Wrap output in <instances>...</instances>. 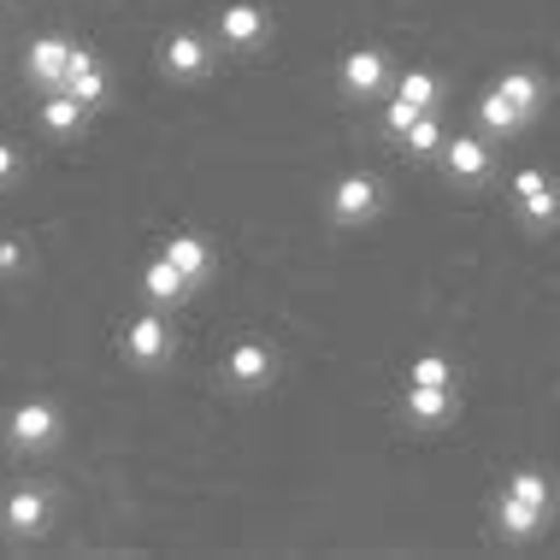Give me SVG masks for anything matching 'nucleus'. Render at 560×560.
I'll return each mask as SVG.
<instances>
[{"mask_svg": "<svg viewBox=\"0 0 560 560\" xmlns=\"http://www.w3.org/2000/svg\"><path fill=\"white\" fill-rule=\"evenodd\" d=\"M12 177H19V148H12V142H0V189H7Z\"/></svg>", "mask_w": 560, "mask_h": 560, "instance_id": "393cba45", "label": "nucleus"}, {"mask_svg": "<svg viewBox=\"0 0 560 560\" xmlns=\"http://www.w3.org/2000/svg\"><path fill=\"white\" fill-rule=\"evenodd\" d=\"M384 83H389V59L377 54V48L342 54V95H348V101H372Z\"/></svg>", "mask_w": 560, "mask_h": 560, "instance_id": "6e6552de", "label": "nucleus"}, {"mask_svg": "<svg viewBox=\"0 0 560 560\" xmlns=\"http://www.w3.org/2000/svg\"><path fill=\"white\" fill-rule=\"evenodd\" d=\"M266 30L271 24H266V12L254 7V0H236V7L219 12V42H224V48H236V54H254L266 42Z\"/></svg>", "mask_w": 560, "mask_h": 560, "instance_id": "1a4fd4ad", "label": "nucleus"}, {"mask_svg": "<svg viewBox=\"0 0 560 560\" xmlns=\"http://www.w3.org/2000/svg\"><path fill=\"white\" fill-rule=\"evenodd\" d=\"M443 172L454 177V184H483L490 177V165H495V154H490V142L483 136H454V142H443Z\"/></svg>", "mask_w": 560, "mask_h": 560, "instance_id": "0eeeda50", "label": "nucleus"}, {"mask_svg": "<svg viewBox=\"0 0 560 560\" xmlns=\"http://www.w3.org/2000/svg\"><path fill=\"white\" fill-rule=\"evenodd\" d=\"M478 125H483V136H513V130H525V113L513 107L502 89H483L478 95Z\"/></svg>", "mask_w": 560, "mask_h": 560, "instance_id": "6ab92c4d", "label": "nucleus"}, {"mask_svg": "<svg viewBox=\"0 0 560 560\" xmlns=\"http://www.w3.org/2000/svg\"><path fill=\"white\" fill-rule=\"evenodd\" d=\"M513 213L532 224V231H549V224H560V184L542 172V165L513 172Z\"/></svg>", "mask_w": 560, "mask_h": 560, "instance_id": "f03ea898", "label": "nucleus"}, {"mask_svg": "<svg viewBox=\"0 0 560 560\" xmlns=\"http://www.w3.org/2000/svg\"><path fill=\"white\" fill-rule=\"evenodd\" d=\"M224 377H231L236 389L271 384V348H266V342H236L231 354H224Z\"/></svg>", "mask_w": 560, "mask_h": 560, "instance_id": "f8f14e48", "label": "nucleus"}, {"mask_svg": "<svg viewBox=\"0 0 560 560\" xmlns=\"http://www.w3.org/2000/svg\"><path fill=\"white\" fill-rule=\"evenodd\" d=\"M83 118H89V107H83L78 95H66V89H48V101H42V130H48V136H78Z\"/></svg>", "mask_w": 560, "mask_h": 560, "instance_id": "f3484780", "label": "nucleus"}, {"mask_svg": "<svg viewBox=\"0 0 560 560\" xmlns=\"http://www.w3.org/2000/svg\"><path fill=\"white\" fill-rule=\"evenodd\" d=\"M542 520H549L542 508H532V502H520V495H508V490H502V508H495V525H502V537L532 542V537L542 532Z\"/></svg>", "mask_w": 560, "mask_h": 560, "instance_id": "dca6fc26", "label": "nucleus"}, {"mask_svg": "<svg viewBox=\"0 0 560 560\" xmlns=\"http://www.w3.org/2000/svg\"><path fill=\"white\" fill-rule=\"evenodd\" d=\"M19 266H24V242H19V236H7V242H0V278H12Z\"/></svg>", "mask_w": 560, "mask_h": 560, "instance_id": "b1692460", "label": "nucleus"}, {"mask_svg": "<svg viewBox=\"0 0 560 560\" xmlns=\"http://www.w3.org/2000/svg\"><path fill=\"white\" fill-rule=\"evenodd\" d=\"M401 413L413 419V425H443V419L454 413V389H425V384H407Z\"/></svg>", "mask_w": 560, "mask_h": 560, "instance_id": "a211bd4d", "label": "nucleus"}, {"mask_svg": "<svg viewBox=\"0 0 560 560\" xmlns=\"http://www.w3.org/2000/svg\"><path fill=\"white\" fill-rule=\"evenodd\" d=\"M495 89H502L513 107L525 113V125L542 113V78H537V71H525V66H520V71H502V78H495Z\"/></svg>", "mask_w": 560, "mask_h": 560, "instance_id": "aec40b11", "label": "nucleus"}, {"mask_svg": "<svg viewBox=\"0 0 560 560\" xmlns=\"http://www.w3.org/2000/svg\"><path fill=\"white\" fill-rule=\"evenodd\" d=\"M172 325L160 319V313H136V319L125 325V360L130 366H165L172 360Z\"/></svg>", "mask_w": 560, "mask_h": 560, "instance_id": "39448f33", "label": "nucleus"}, {"mask_svg": "<svg viewBox=\"0 0 560 560\" xmlns=\"http://www.w3.org/2000/svg\"><path fill=\"white\" fill-rule=\"evenodd\" d=\"M436 101H443V78H436V71H425V66L401 71L396 95H389V107H384V130L401 142V130L413 125L419 113H436Z\"/></svg>", "mask_w": 560, "mask_h": 560, "instance_id": "f257e3e1", "label": "nucleus"}, {"mask_svg": "<svg viewBox=\"0 0 560 560\" xmlns=\"http://www.w3.org/2000/svg\"><path fill=\"white\" fill-rule=\"evenodd\" d=\"M71 54H78V42H66V36H36L30 42V83H42V89H59L66 83V71H71Z\"/></svg>", "mask_w": 560, "mask_h": 560, "instance_id": "9d476101", "label": "nucleus"}, {"mask_svg": "<svg viewBox=\"0 0 560 560\" xmlns=\"http://www.w3.org/2000/svg\"><path fill=\"white\" fill-rule=\"evenodd\" d=\"M401 148L413 160H436V154H443V125H436V113H419L413 125L401 130Z\"/></svg>", "mask_w": 560, "mask_h": 560, "instance_id": "412c9836", "label": "nucleus"}, {"mask_svg": "<svg viewBox=\"0 0 560 560\" xmlns=\"http://www.w3.org/2000/svg\"><path fill=\"white\" fill-rule=\"evenodd\" d=\"M508 495H520V502H532V508H542V513L555 508V483L542 478V472H532V466H525V472H513V478H508Z\"/></svg>", "mask_w": 560, "mask_h": 560, "instance_id": "4be33fe9", "label": "nucleus"}, {"mask_svg": "<svg viewBox=\"0 0 560 560\" xmlns=\"http://www.w3.org/2000/svg\"><path fill=\"white\" fill-rule=\"evenodd\" d=\"M407 384H425V389H454V366L443 354H419L413 366H407Z\"/></svg>", "mask_w": 560, "mask_h": 560, "instance_id": "5701e85b", "label": "nucleus"}, {"mask_svg": "<svg viewBox=\"0 0 560 560\" xmlns=\"http://www.w3.org/2000/svg\"><path fill=\"white\" fill-rule=\"evenodd\" d=\"M7 443L12 448H54L59 443V407L54 401H19V407H12V413H7Z\"/></svg>", "mask_w": 560, "mask_h": 560, "instance_id": "20e7f679", "label": "nucleus"}, {"mask_svg": "<svg viewBox=\"0 0 560 560\" xmlns=\"http://www.w3.org/2000/svg\"><path fill=\"white\" fill-rule=\"evenodd\" d=\"M142 295L154 301V307H177V301H189V278L160 254V260H148V266H142Z\"/></svg>", "mask_w": 560, "mask_h": 560, "instance_id": "2eb2a0df", "label": "nucleus"}, {"mask_svg": "<svg viewBox=\"0 0 560 560\" xmlns=\"http://www.w3.org/2000/svg\"><path fill=\"white\" fill-rule=\"evenodd\" d=\"M66 95H78L83 107H101V101H107V71H101V59L89 54V48H78L71 54V71H66Z\"/></svg>", "mask_w": 560, "mask_h": 560, "instance_id": "4468645a", "label": "nucleus"}, {"mask_svg": "<svg viewBox=\"0 0 560 560\" xmlns=\"http://www.w3.org/2000/svg\"><path fill=\"white\" fill-rule=\"evenodd\" d=\"M165 78H177V83H195V78H207L213 71V42L207 36H195V30H177L172 42H165Z\"/></svg>", "mask_w": 560, "mask_h": 560, "instance_id": "423d86ee", "label": "nucleus"}, {"mask_svg": "<svg viewBox=\"0 0 560 560\" xmlns=\"http://www.w3.org/2000/svg\"><path fill=\"white\" fill-rule=\"evenodd\" d=\"M165 260H172V266L189 278V290H201V283L213 278V248H207L195 231H177L172 242H165Z\"/></svg>", "mask_w": 560, "mask_h": 560, "instance_id": "ddd939ff", "label": "nucleus"}, {"mask_svg": "<svg viewBox=\"0 0 560 560\" xmlns=\"http://www.w3.org/2000/svg\"><path fill=\"white\" fill-rule=\"evenodd\" d=\"M48 513H54V508H48V495L24 483V490H12V495H7V508H0V525H7L12 537H42V532H48Z\"/></svg>", "mask_w": 560, "mask_h": 560, "instance_id": "9b49d317", "label": "nucleus"}, {"mask_svg": "<svg viewBox=\"0 0 560 560\" xmlns=\"http://www.w3.org/2000/svg\"><path fill=\"white\" fill-rule=\"evenodd\" d=\"M325 207H330V219H337V224H372L377 213H384V189H377L366 172H348V177L330 184Z\"/></svg>", "mask_w": 560, "mask_h": 560, "instance_id": "7ed1b4c3", "label": "nucleus"}]
</instances>
